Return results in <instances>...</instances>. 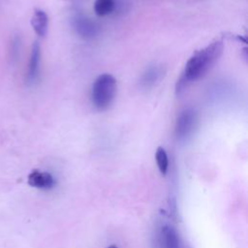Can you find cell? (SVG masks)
<instances>
[{
    "mask_svg": "<svg viewBox=\"0 0 248 248\" xmlns=\"http://www.w3.org/2000/svg\"><path fill=\"white\" fill-rule=\"evenodd\" d=\"M107 248H118L116 245H109L108 247H107Z\"/></svg>",
    "mask_w": 248,
    "mask_h": 248,
    "instance_id": "cell-13",
    "label": "cell"
},
{
    "mask_svg": "<svg viewBox=\"0 0 248 248\" xmlns=\"http://www.w3.org/2000/svg\"><path fill=\"white\" fill-rule=\"evenodd\" d=\"M116 79L109 74H103L94 80L91 89V100L98 110H106L114 100Z\"/></svg>",
    "mask_w": 248,
    "mask_h": 248,
    "instance_id": "cell-2",
    "label": "cell"
},
{
    "mask_svg": "<svg viewBox=\"0 0 248 248\" xmlns=\"http://www.w3.org/2000/svg\"><path fill=\"white\" fill-rule=\"evenodd\" d=\"M115 9L114 0H95L94 12L98 16H105L113 12Z\"/></svg>",
    "mask_w": 248,
    "mask_h": 248,
    "instance_id": "cell-10",
    "label": "cell"
},
{
    "mask_svg": "<svg viewBox=\"0 0 248 248\" xmlns=\"http://www.w3.org/2000/svg\"><path fill=\"white\" fill-rule=\"evenodd\" d=\"M19 43L20 42H19L18 38H16L13 41V43H12V50H11V52H12V56L13 57H17V55L19 53V46H20Z\"/></svg>",
    "mask_w": 248,
    "mask_h": 248,
    "instance_id": "cell-12",
    "label": "cell"
},
{
    "mask_svg": "<svg viewBox=\"0 0 248 248\" xmlns=\"http://www.w3.org/2000/svg\"><path fill=\"white\" fill-rule=\"evenodd\" d=\"M40 62H41V47L38 42H35L32 45L30 58L28 63V70H27V80L28 82H34L40 72Z\"/></svg>",
    "mask_w": 248,
    "mask_h": 248,
    "instance_id": "cell-6",
    "label": "cell"
},
{
    "mask_svg": "<svg viewBox=\"0 0 248 248\" xmlns=\"http://www.w3.org/2000/svg\"><path fill=\"white\" fill-rule=\"evenodd\" d=\"M73 25L77 33L86 40L95 38L99 33V26L90 18L84 16H77L74 19Z\"/></svg>",
    "mask_w": 248,
    "mask_h": 248,
    "instance_id": "cell-4",
    "label": "cell"
},
{
    "mask_svg": "<svg viewBox=\"0 0 248 248\" xmlns=\"http://www.w3.org/2000/svg\"><path fill=\"white\" fill-rule=\"evenodd\" d=\"M31 25L37 35L44 37L46 34L48 26V16L46 13L40 9L35 10L31 18Z\"/></svg>",
    "mask_w": 248,
    "mask_h": 248,
    "instance_id": "cell-8",
    "label": "cell"
},
{
    "mask_svg": "<svg viewBox=\"0 0 248 248\" xmlns=\"http://www.w3.org/2000/svg\"><path fill=\"white\" fill-rule=\"evenodd\" d=\"M223 49V42L216 40L205 47L197 50L186 62L183 73L176 81V95H180L191 82L203 77L219 60Z\"/></svg>",
    "mask_w": 248,
    "mask_h": 248,
    "instance_id": "cell-1",
    "label": "cell"
},
{
    "mask_svg": "<svg viewBox=\"0 0 248 248\" xmlns=\"http://www.w3.org/2000/svg\"><path fill=\"white\" fill-rule=\"evenodd\" d=\"M197 113L192 108L183 109L176 118L174 132L177 139L187 138L195 129L197 124Z\"/></svg>",
    "mask_w": 248,
    "mask_h": 248,
    "instance_id": "cell-3",
    "label": "cell"
},
{
    "mask_svg": "<svg viewBox=\"0 0 248 248\" xmlns=\"http://www.w3.org/2000/svg\"><path fill=\"white\" fill-rule=\"evenodd\" d=\"M27 181L30 186L42 190L52 189L56 183L54 177L49 172L40 171L38 170H35L29 173Z\"/></svg>",
    "mask_w": 248,
    "mask_h": 248,
    "instance_id": "cell-5",
    "label": "cell"
},
{
    "mask_svg": "<svg viewBox=\"0 0 248 248\" xmlns=\"http://www.w3.org/2000/svg\"><path fill=\"white\" fill-rule=\"evenodd\" d=\"M164 70L160 66H152L146 69L140 78V84L144 87H150L161 79Z\"/></svg>",
    "mask_w": 248,
    "mask_h": 248,
    "instance_id": "cell-9",
    "label": "cell"
},
{
    "mask_svg": "<svg viewBox=\"0 0 248 248\" xmlns=\"http://www.w3.org/2000/svg\"><path fill=\"white\" fill-rule=\"evenodd\" d=\"M155 159H156V163L158 166V169L160 170V172L165 175L168 171V168H169V158H168V154L166 152V150L159 146L155 152Z\"/></svg>",
    "mask_w": 248,
    "mask_h": 248,
    "instance_id": "cell-11",
    "label": "cell"
},
{
    "mask_svg": "<svg viewBox=\"0 0 248 248\" xmlns=\"http://www.w3.org/2000/svg\"><path fill=\"white\" fill-rule=\"evenodd\" d=\"M162 248H180V239L177 232L169 225L161 229Z\"/></svg>",
    "mask_w": 248,
    "mask_h": 248,
    "instance_id": "cell-7",
    "label": "cell"
}]
</instances>
